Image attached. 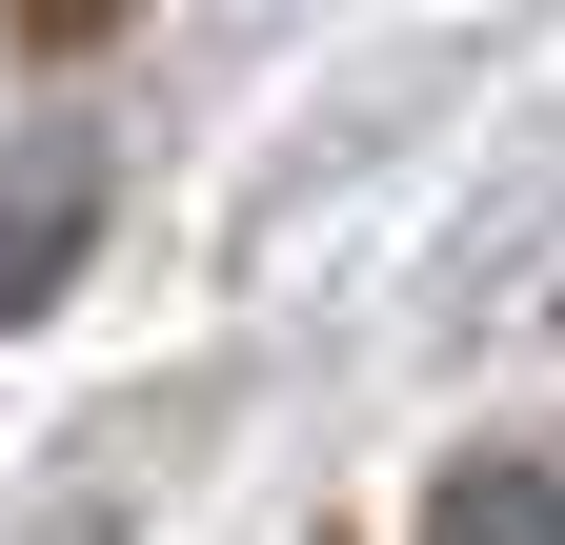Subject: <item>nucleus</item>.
Listing matches in <instances>:
<instances>
[{
    "instance_id": "obj_2",
    "label": "nucleus",
    "mask_w": 565,
    "mask_h": 545,
    "mask_svg": "<svg viewBox=\"0 0 565 545\" xmlns=\"http://www.w3.org/2000/svg\"><path fill=\"white\" fill-rule=\"evenodd\" d=\"M445 545H565V485H545V464L505 485V445H484L465 485H445Z\"/></svg>"
},
{
    "instance_id": "obj_1",
    "label": "nucleus",
    "mask_w": 565,
    "mask_h": 545,
    "mask_svg": "<svg viewBox=\"0 0 565 545\" xmlns=\"http://www.w3.org/2000/svg\"><path fill=\"white\" fill-rule=\"evenodd\" d=\"M82 243H102V142H21L0 162V323H21Z\"/></svg>"
}]
</instances>
